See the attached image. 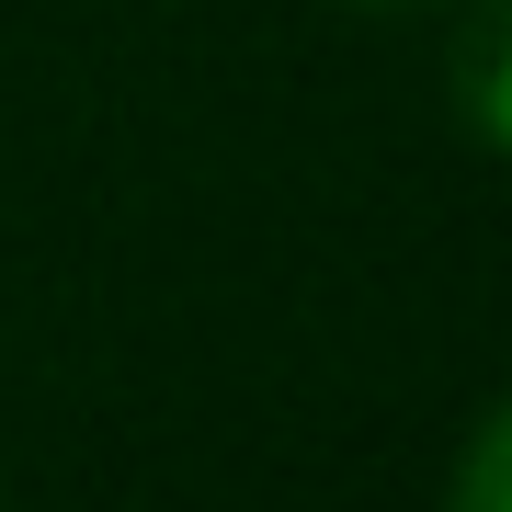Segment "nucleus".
<instances>
[{
	"instance_id": "obj_1",
	"label": "nucleus",
	"mask_w": 512,
	"mask_h": 512,
	"mask_svg": "<svg viewBox=\"0 0 512 512\" xmlns=\"http://www.w3.org/2000/svg\"><path fill=\"white\" fill-rule=\"evenodd\" d=\"M456 92H467V137L501 148L512 137V103H501V12H490V0H478L467 35H456Z\"/></svg>"
},
{
	"instance_id": "obj_2",
	"label": "nucleus",
	"mask_w": 512,
	"mask_h": 512,
	"mask_svg": "<svg viewBox=\"0 0 512 512\" xmlns=\"http://www.w3.org/2000/svg\"><path fill=\"white\" fill-rule=\"evenodd\" d=\"M444 512H512V410H478L467 421V456H456Z\"/></svg>"
},
{
	"instance_id": "obj_3",
	"label": "nucleus",
	"mask_w": 512,
	"mask_h": 512,
	"mask_svg": "<svg viewBox=\"0 0 512 512\" xmlns=\"http://www.w3.org/2000/svg\"><path fill=\"white\" fill-rule=\"evenodd\" d=\"M342 12H444V0H342Z\"/></svg>"
}]
</instances>
